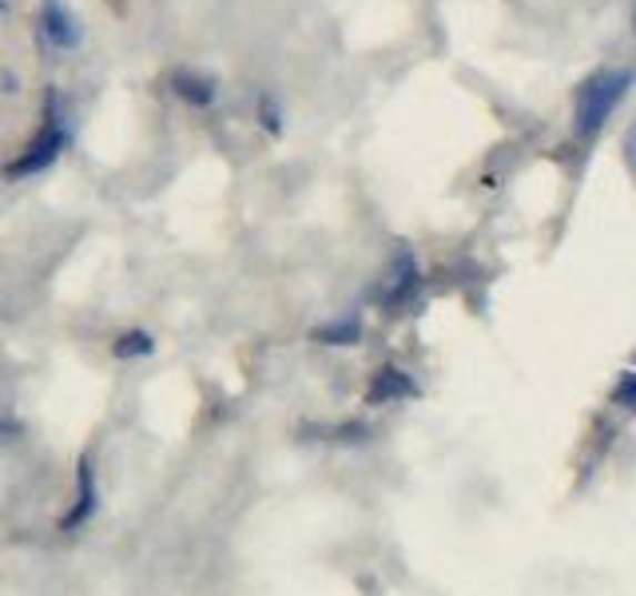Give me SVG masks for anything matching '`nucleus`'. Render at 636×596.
Here are the masks:
<instances>
[{
    "instance_id": "1",
    "label": "nucleus",
    "mask_w": 636,
    "mask_h": 596,
    "mask_svg": "<svg viewBox=\"0 0 636 596\" xmlns=\"http://www.w3.org/2000/svg\"><path fill=\"white\" fill-rule=\"evenodd\" d=\"M633 80H636L633 68H608V72H597L589 84L581 88V95H577V132L585 135V140H593V135L605 128V120L613 115V108H617L620 100L628 95Z\"/></svg>"
},
{
    "instance_id": "2",
    "label": "nucleus",
    "mask_w": 636,
    "mask_h": 596,
    "mask_svg": "<svg viewBox=\"0 0 636 596\" xmlns=\"http://www.w3.org/2000/svg\"><path fill=\"white\" fill-rule=\"evenodd\" d=\"M60 152H64V132H60V128H44V135H40V140L32 143L24 160L12 163L9 175H29V171H44L48 163L57 160Z\"/></svg>"
},
{
    "instance_id": "3",
    "label": "nucleus",
    "mask_w": 636,
    "mask_h": 596,
    "mask_svg": "<svg viewBox=\"0 0 636 596\" xmlns=\"http://www.w3.org/2000/svg\"><path fill=\"white\" fill-rule=\"evenodd\" d=\"M40 20H44L48 40H52L57 48H77L80 44L77 20H72V12H68L60 0H44V12H40Z\"/></svg>"
},
{
    "instance_id": "4",
    "label": "nucleus",
    "mask_w": 636,
    "mask_h": 596,
    "mask_svg": "<svg viewBox=\"0 0 636 596\" xmlns=\"http://www.w3.org/2000/svg\"><path fill=\"white\" fill-rule=\"evenodd\" d=\"M95 509V489H92V465H88V457L80 462V497H77V509L68 513L64 521H60V529H77V525H84L88 513Z\"/></svg>"
},
{
    "instance_id": "5",
    "label": "nucleus",
    "mask_w": 636,
    "mask_h": 596,
    "mask_svg": "<svg viewBox=\"0 0 636 596\" xmlns=\"http://www.w3.org/2000/svg\"><path fill=\"white\" fill-rule=\"evenodd\" d=\"M406 394H414V386L406 382L402 370H382L371 386V402H382V397H406Z\"/></svg>"
},
{
    "instance_id": "6",
    "label": "nucleus",
    "mask_w": 636,
    "mask_h": 596,
    "mask_svg": "<svg viewBox=\"0 0 636 596\" xmlns=\"http://www.w3.org/2000/svg\"><path fill=\"white\" fill-rule=\"evenodd\" d=\"M414 279H418V271H414V259H410L406 251H398V271H390V275H386V299H402V294L414 286Z\"/></svg>"
},
{
    "instance_id": "7",
    "label": "nucleus",
    "mask_w": 636,
    "mask_h": 596,
    "mask_svg": "<svg viewBox=\"0 0 636 596\" xmlns=\"http://www.w3.org/2000/svg\"><path fill=\"white\" fill-rule=\"evenodd\" d=\"M175 88H180V95H188L191 104H211V95H215L208 80H195V77H188V72L175 77Z\"/></svg>"
},
{
    "instance_id": "8",
    "label": "nucleus",
    "mask_w": 636,
    "mask_h": 596,
    "mask_svg": "<svg viewBox=\"0 0 636 596\" xmlns=\"http://www.w3.org/2000/svg\"><path fill=\"white\" fill-rule=\"evenodd\" d=\"M115 354L120 358H135V354H152V339L143 331H132V334H124V339L115 342Z\"/></svg>"
},
{
    "instance_id": "9",
    "label": "nucleus",
    "mask_w": 636,
    "mask_h": 596,
    "mask_svg": "<svg viewBox=\"0 0 636 596\" xmlns=\"http://www.w3.org/2000/svg\"><path fill=\"white\" fill-rule=\"evenodd\" d=\"M319 339L334 342V346H346V342L359 339V322L346 319V322H334V326H323V331H319Z\"/></svg>"
},
{
    "instance_id": "10",
    "label": "nucleus",
    "mask_w": 636,
    "mask_h": 596,
    "mask_svg": "<svg viewBox=\"0 0 636 596\" xmlns=\"http://www.w3.org/2000/svg\"><path fill=\"white\" fill-rule=\"evenodd\" d=\"M613 397H617V406L636 410V374H625V378L617 382V390H613Z\"/></svg>"
},
{
    "instance_id": "11",
    "label": "nucleus",
    "mask_w": 636,
    "mask_h": 596,
    "mask_svg": "<svg viewBox=\"0 0 636 596\" xmlns=\"http://www.w3.org/2000/svg\"><path fill=\"white\" fill-rule=\"evenodd\" d=\"M625 155H628V168L636 171V123L628 128V135H625Z\"/></svg>"
},
{
    "instance_id": "12",
    "label": "nucleus",
    "mask_w": 636,
    "mask_h": 596,
    "mask_svg": "<svg viewBox=\"0 0 636 596\" xmlns=\"http://www.w3.org/2000/svg\"><path fill=\"white\" fill-rule=\"evenodd\" d=\"M633 362H636V354H633Z\"/></svg>"
},
{
    "instance_id": "13",
    "label": "nucleus",
    "mask_w": 636,
    "mask_h": 596,
    "mask_svg": "<svg viewBox=\"0 0 636 596\" xmlns=\"http://www.w3.org/2000/svg\"><path fill=\"white\" fill-rule=\"evenodd\" d=\"M633 24H636V17H633Z\"/></svg>"
}]
</instances>
